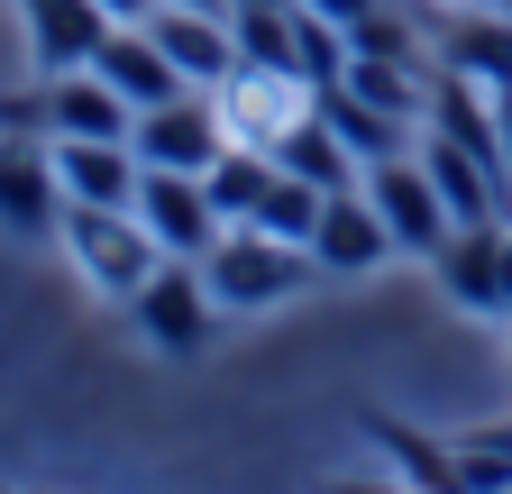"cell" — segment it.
Instances as JSON below:
<instances>
[{"instance_id":"obj_1","label":"cell","mask_w":512,"mask_h":494,"mask_svg":"<svg viewBox=\"0 0 512 494\" xmlns=\"http://www.w3.org/2000/svg\"><path fill=\"white\" fill-rule=\"evenodd\" d=\"M55 238H64V257H74V275L101 293V302H128L156 266H165V247H156V229L138 220V211H101V202H64V220H55Z\"/></svg>"},{"instance_id":"obj_2","label":"cell","mask_w":512,"mask_h":494,"mask_svg":"<svg viewBox=\"0 0 512 494\" xmlns=\"http://www.w3.org/2000/svg\"><path fill=\"white\" fill-rule=\"evenodd\" d=\"M320 266H311V247H293V238H266V229H220L211 238V257H202V284L220 293V312H275V302H293L302 284H311Z\"/></svg>"},{"instance_id":"obj_3","label":"cell","mask_w":512,"mask_h":494,"mask_svg":"<svg viewBox=\"0 0 512 494\" xmlns=\"http://www.w3.org/2000/svg\"><path fill=\"white\" fill-rule=\"evenodd\" d=\"M128 321H138V339L156 348V357H202L211 339H220V293L202 284V266L192 257H165L138 293L119 302Z\"/></svg>"},{"instance_id":"obj_4","label":"cell","mask_w":512,"mask_h":494,"mask_svg":"<svg viewBox=\"0 0 512 494\" xmlns=\"http://www.w3.org/2000/svg\"><path fill=\"white\" fill-rule=\"evenodd\" d=\"M366 193H375L384 229H394V257L439 266V247L458 238V220H448V202H439L430 165H421V156H384V165H366Z\"/></svg>"},{"instance_id":"obj_5","label":"cell","mask_w":512,"mask_h":494,"mask_svg":"<svg viewBox=\"0 0 512 494\" xmlns=\"http://www.w3.org/2000/svg\"><path fill=\"white\" fill-rule=\"evenodd\" d=\"M138 165H174V174H202L220 147H229V119H220V92H174L156 110H138Z\"/></svg>"},{"instance_id":"obj_6","label":"cell","mask_w":512,"mask_h":494,"mask_svg":"<svg viewBox=\"0 0 512 494\" xmlns=\"http://www.w3.org/2000/svg\"><path fill=\"white\" fill-rule=\"evenodd\" d=\"M430 46H439V74H467L476 92H512V10H494V0H448Z\"/></svg>"},{"instance_id":"obj_7","label":"cell","mask_w":512,"mask_h":494,"mask_svg":"<svg viewBox=\"0 0 512 494\" xmlns=\"http://www.w3.org/2000/svg\"><path fill=\"white\" fill-rule=\"evenodd\" d=\"M439 293L458 312H503L512 321V220H476L439 247Z\"/></svg>"},{"instance_id":"obj_8","label":"cell","mask_w":512,"mask_h":494,"mask_svg":"<svg viewBox=\"0 0 512 494\" xmlns=\"http://www.w3.org/2000/svg\"><path fill=\"white\" fill-rule=\"evenodd\" d=\"M46 165H55V193L64 202H101V211H138V147L128 138H46Z\"/></svg>"},{"instance_id":"obj_9","label":"cell","mask_w":512,"mask_h":494,"mask_svg":"<svg viewBox=\"0 0 512 494\" xmlns=\"http://www.w3.org/2000/svg\"><path fill=\"white\" fill-rule=\"evenodd\" d=\"M311 266L320 275H366V266H394V229H384L366 183H339L320 202V229H311Z\"/></svg>"},{"instance_id":"obj_10","label":"cell","mask_w":512,"mask_h":494,"mask_svg":"<svg viewBox=\"0 0 512 494\" xmlns=\"http://www.w3.org/2000/svg\"><path fill=\"white\" fill-rule=\"evenodd\" d=\"M37 129H46V138H138V110L119 101V83H110L101 65H74V74H46Z\"/></svg>"},{"instance_id":"obj_11","label":"cell","mask_w":512,"mask_h":494,"mask_svg":"<svg viewBox=\"0 0 512 494\" xmlns=\"http://www.w3.org/2000/svg\"><path fill=\"white\" fill-rule=\"evenodd\" d=\"M138 220L156 229L165 257H192V266H202L211 238H220V211H211V193H202V174H174V165H147V183H138Z\"/></svg>"},{"instance_id":"obj_12","label":"cell","mask_w":512,"mask_h":494,"mask_svg":"<svg viewBox=\"0 0 512 494\" xmlns=\"http://www.w3.org/2000/svg\"><path fill=\"white\" fill-rule=\"evenodd\" d=\"M412 156L430 165V183H439V202H448V220H458V229H476V220H503V211H512L503 165H485L476 147H458V138L421 129V138H412Z\"/></svg>"},{"instance_id":"obj_13","label":"cell","mask_w":512,"mask_h":494,"mask_svg":"<svg viewBox=\"0 0 512 494\" xmlns=\"http://www.w3.org/2000/svg\"><path fill=\"white\" fill-rule=\"evenodd\" d=\"M147 37L174 55V74L192 83V92H220L229 74H238V28H229V10H165L147 19Z\"/></svg>"},{"instance_id":"obj_14","label":"cell","mask_w":512,"mask_h":494,"mask_svg":"<svg viewBox=\"0 0 512 494\" xmlns=\"http://www.w3.org/2000/svg\"><path fill=\"white\" fill-rule=\"evenodd\" d=\"M302 110H311V83L266 74V65H238V74L220 83V119H229V138H238V147H275Z\"/></svg>"},{"instance_id":"obj_15","label":"cell","mask_w":512,"mask_h":494,"mask_svg":"<svg viewBox=\"0 0 512 494\" xmlns=\"http://www.w3.org/2000/svg\"><path fill=\"white\" fill-rule=\"evenodd\" d=\"M19 19H28V65L37 74H74L101 55L110 19L92 10V0H19Z\"/></svg>"},{"instance_id":"obj_16","label":"cell","mask_w":512,"mask_h":494,"mask_svg":"<svg viewBox=\"0 0 512 494\" xmlns=\"http://www.w3.org/2000/svg\"><path fill=\"white\" fill-rule=\"evenodd\" d=\"M92 65H101V74L119 83V101H128V110H156V101H174V92H192V83L174 74V55H165V46L147 37V28H110V37H101V55H92Z\"/></svg>"},{"instance_id":"obj_17","label":"cell","mask_w":512,"mask_h":494,"mask_svg":"<svg viewBox=\"0 0 512 494\" xmlns=\"http://www.w3.org/2000/svg\"><path fill=\"white\" fill-rule=\"evenodd\" d=\"M266 156H275L284 174L320 183V193H339V183H366V165H357V156L339 147V129H330V119H320V92H311V110L293 119V129H284V138H275Z\"/></svg>"},{"instance_id":"obj_18","label":"cell","mask_w":512,"mask_h":494,"mask_svg":"<svg viewBox=\"0 0 512 494\" xmlns=\"http://www.w3.org/2000/svg\"><path fill=\"white\" fill-rule=\"evenodd\" d=\"M320 119H330V129H339V147L357 156V165H384V156H412V119H394V110H375V101H357L348 83H330V92H320Z\"/></svg>"},{"instance_id":"obj_19","label":"cell","mask_w":512,"mask_h":494,"mask_svg":"<svg viewBox=\"0 0 512 494\" xmlns=\"http://www.w3.org/2000/svg\"><path fill=\"white\" fill-rule=\"evenodd\" d=\"M0 220H10V229H28V238H55L64 193H55V165H46V156L0 147Z\"/></svg>"},{"instance_id":"obj_20","label":"cell","mask_w":512,"mask_h":494,"mask_svg":"<svg viewBox=\"0 0 512 494\" xmlns=\"http://www.w3.org/2000/svg\"><path fill=\"white\" fill-rule=\"evenodd\" d=\"M266 183H275V156L266 147H220L211 165H202V193H211V211H220V229H238V220H256V202H266Z\"/></svg>"},{"instance_id":"obj_21","label":"cell","mask_w":512,"mask_h":494,"mask_svg":"<svg viewBox=\"0 0 512 494\" xmlns=\"http://www.w3.org/2000/svg\"><path fill=\"white\" fill-rule=\"evenodd\" d=\"M320 202H330L320 183H302V174H284V165H275V183H266V202H256V220H247V229L311 247V229H320Z\"/></svg>"},{"instance_id":"obj_22","label":"cell","mask_w":512,"mask_h":494,"mask_svg":"<svg viewBox=\"0 0 512 494\" xmlns=\"http://www.w3.org/2000/svg\"><path fill=\"white\" fill-rule=\"evenodd\" d=\"M92 10H101L110 28H147V19H156V0H92Z\"/></svg>"},{"instance_id":"obj_23","label":"cell","mask_w":512,"mask_h":494,"mask_svg":"<svg viewBox=\"0 0 512 494\" xmlns=\"http://www.w3.org/2000/svg\"><path fill=\"white\" fill-rule=\"evenodd\" d=\"M302 10H320V19H339V28H348V19H366V10H375V0H302Z\"/></svg>"},{"instance_id":"obj_24","label":"cell","mask_w":512,"mask_h":494,"mask_svg":"<svg viewBox=\"0 0 512 494\" xmlns=\"http://www.w3.org/2000/svg\"><path fill=\"white\" fill-rule=\"evenodd\" d=\"M229 10H293V0H229Z\"/></svg>"},{"instance_id":"obj_25","label":"cell","mask_w":512,"mask_h":494,"mask_svg":"<svg viewBox=\"0 0 512 494\" xmlns=\"http://www.w3.org/2000/svg\"><path fill=\"white\" fill-rule=\"evenodd\" d=\"M156 10H165V0H156ZM174 10H229V0H174Z\"/></svg>"},{"instance_id":"obj_26","label":"cell","mask_w":512,"mask_h":494,"mask_svg":"<svg viewBox=\"0 0 512 494\" xmlns=\"http://www.w3.org/2000/svg\"><path fill=\"white\" fill-rule=\"evenodd\" d=\"M421 10H430V0H421Z\"/></svg>"}]
</instances>
